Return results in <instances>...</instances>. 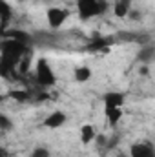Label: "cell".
Segmentation results:
<instances>
[{"instance_id":"9c48e42d","label":"cell","mask_w":155,"mask_h":157,"mask_svg":"<svg viewBox=\"0 0 155 157\" xmlns=\"http://www.w3.org/2000/svg\"><path fill=\"white\" fill-rule=\"evenodd\" d=\"M113 42H115L113 37H97V39H93V42L88 46V49L89 51H108V48Z\"/></svg>"},{"instance_id":"277c9868","label":"cell","mask_w":155,"mask_h":157,"mask_svg":"<svg viewBox=\"0 0 155 157\" xmlns=\"http://www.w3.org/2000/svg\"><path fill=\"white\" fill-rule=\"evenodd\" d=\"M46 15H47V24H49L53 29H57V28H60V26L64 24V20L70 17V11L60 9V7H49Z\"/></svg>"},{"instance_id":"ba28073f","label":"cell","mask_w":155,"mask_h":157,"mask_svg":"<svg viewBox=\"0 0 155 157\" xmlns=\"http://www.w3.org/2000/svg\"><path fill=\"white\" fill-rule=\"evenodd\" d=\"M68 121V115L60 110H55L53 113H49L47 117L44 119V126L46 128H60L64 122Z\"/></svg>"},{"instance_id":"9a60e30c","label":"cell","mask_w":155,"mask_h":157,"mask_svg":"<svg viewBox=\"0 0 155 157\" xmlns=\"http://www.w3.org/2000/svg\"><path fill=\"white\" fill-rule=\"evenodd\" d=\"M73 78L77 82H88L91 78V70L88 66H78V68H75V71H73Z\"/></svg>"},{"instance_id":"7a4b0ae2","label":"cell","mask_w":155,"mask_h":157,"mask_svg":"<svg viewBox=\"0 0 155 157\" xmlns=\"http://www.w3.org/2000/svg\"><path fill=\"white\" fill-rule=\"evenodd\" d=\"M77 9L78 17L82 20H88L91 17H99L108 9L106 0H77Z\"/></svg>"},{"instance_id":"d4e9b609","label":"cell","mask_w":155,"mask_h":157,"mask_svg":"<svg viewBox=\"0 0 155 157\" xmlns=\"http://www.w3.org/2000/svg\"><path fill=\"white\" fill-rule=\"evenodd\" d=\"M4 101H6V95H2V93H0V104H2Z\"/></svg>"},{"instance_id":"44dd1931","label":"cell","mask_w":155,"mask_h":157,"mask_svg":"<svg viewBox=\"0 0 155 157\" xmlns=\"http://www.w3.org/2000/svg\"><path fill=\"white\" fill-rule=\"evenodd\" d=\"M93 141H97V144H99V146H102V148L108 144V137H106L104 133H99V135H95V139H93Z\"/></svg>"},{"instance_id":"52a82bcc","label":"cell","mask_w":155,"mask_h":157,"mask_svg":"<svg viewBox=\"0 0 155 157\" xmlns=\"http://www.w3.org/2000/svg\"><path fill=\"white\" fill-rule=\"evenodd\" d=\"M102 101H104V108H120L124 104L126 97L120 91H110V93H104Z\"/></svg>"},{"instance_id":"3957f363","label":"cell","mask_w":155,"mask_h":157,"mask_svg":"<svg viewBox=\"0 0 155 157\" xmlns=\"http://www.w3.org/2000/svg\"><path fill=\"white\" fill-rule=\"evenodd\" d=\"M35 80H37V84L42 86V88H49V86H53V84L57 82L55 73H53V70L49 68V64H47L46 59H39V62H37Z\"/></svg>"},{"instance_id":"7c38bea8","label":"cell","mask_w":155,"mask_h":157,"mask_svg":"<svg viewBox=\"0 0 155 157\" xmlns=\"http://www.w3.org/2000/svg\"><path fill=\"white\" fill-rule=\"evenodd\" d=\"M130 9H131V0H115L113 4V15L117 18H126Z\"/></svg>"},{"instance_id":"8992f818","label":"cell","mask_w":155,"mask_h":157,"mask_svg":"<svg viewBox=\"0 0 155 157\" xmlns=\"http://www.w3.org/2000/svg\"><path fill=\"white\" fill-rule=\"evenodd\" d=\"M131 157H155V150L150 143H135L130 148Z\"/></svg>"},{"instance_id":"e0dca14e","label":"cell","mask_w":155,"mask_h":157,"mask_svg":"<svg viewBox=\"0 0 155 157\" xmlns=\"http://www.w3.org/2000/svg\"><path fill=\"white\" fill-rule=\"evenodd\" d=\"M104 113H106V119L112 126H115L117 122L122 117V110L120 108H104Z\"/></svg>"},{"instance_id":"7402d4cb","label":"cell","mask_w":155,"mask_h":157,"mask_svg":"<svg viewBox=\"0 0 155 157\" xmlns=\"http://www.w3.org/2000/svg\"><path fill=\"white\" fill-rule=\"evenodd\" d=\"M126 17H130L131 20H137V18L141 17V13H139V11H133V9H130V13H128Z\"/></svg>"},{"instance_id":"8fae6325","label":"cell","mask_w":155,"mask_h":157,"mask_svg":"<svg viewBox=\"0 0 155 157\" xmlns=\"http://www.w3.org/2000/svg\"><path fill=\"white\" fill-rule=\"evenodd\" d=\"M11 17H13L11 6H9L6 0H0V33L6 29V26H7V22L11 20Z\"/></svg>"},{"instance_id":"2e32d148","label":"cell","mask_w":155,"mask_h":157,"mask_svg":"<svg viewBox=\"0 0 155 157\" xmlns=\"http://www.w3.org/2000/svg\"><path fill=\"white\" fill-rule=\"evenodd\" d=\"M7 97L17 101V102H26V101L31 99V91H28V90H11L7 93Z\"/></svg>"},{"instance_id":"4fadbf2b","label":"cell","mask_w":155,"mask_h":157,"mask_svg":"<svg viewBox=\"0 0 155 157\" xmlns=\"http://www.w3.org/2000/svg\"><path fill=\"white\" fill-rule=\"evenodd\" d=\"M155 57V48L152 44H144V46H141V51H139V60L142 62V64H150L152 60H153Z\"/></svg>"},{"instance_id":"cb8c5ba5","label":"cell","mask_w":155,"mask_h":157,"mask_svg":"<svg viewBox=\"0 0 155 157\" xmlns=\"http://www.w3.org/2000/svg\"><path fill=\"white\" fill-rule=\"evenodd\" d=\"M141 73H142V75H148V66H146V64L141 66Z\"/></svg>"},{"instance_id":"5b68a950","label":"cell","mask_w":155,"mask_h":157,"mask_svg":"<svg viewBox=\"0 0 155 157\" xmlns=\"http://www.w3.org/2000/svg\"><path fill=\"white\" fill-rule=\"evenodd\" d=\"M2 35H4V39L17 40V42L26 44V46H31V44H33V37H31L28 31H22V29H13V28H9V29L2 31Z\"/></svg>"},{"instance_id":"5bb4252c","label":"cell","mask_w":155,"mask_h":157,"mask_svg":"<svg viewBox=\"0 0 155 157\" xmlns=\"http://www.w3.org/2000/svg\"><path fill=\"white\" fill-rule=\"evenodd\" d=\"M95 135L97 133H95L91 124H82V128H80V141H82V144H89L95 139Z\"/></svg>"},{"instance_id":"ac0fdd59","label":"cell","mask_w":155,"mask_h":157,"mask_svg":"<svg viewBox=\"0 0 155 157\" xmlns=\"http://www.w3.org/2000/svg\"><path fill=\"white\" fill-rule=\"evenodd\" d=\"M0 130H2V132L13 130V121L7 117V115H4V113H0Z\"/></svg>"},{"instance_id":"603a6c76","label":"cell","mask_w":155,"mask_h":157,"mask_svg":"<svg viewBox=\"0 0 155 157\" xmlns=\"http://www.w3.org/2000/svg\"><path fill=\"white\" fill-rule=\"evenodd\" d=\"M0 157H9V152L6 148H2V146H0Z\"/></svg>"},{"instance_id":"ffe728a7","label":"cell","mask_w":155,"mask_h":157,"mask_svg":"<svg viewBox=\"0 0 155 157\" xmlns=\"http://www.w3.org/2000/svg\"><path fill=\"white\" fill-rule=\"evenodd\" d=\"M31 157H51V154H49L47 148H44V146H37V148L31 152Z\"/></svg>"},{"instance_id":"6da1fadb","label":"cell","mask_w":155,"mask_h":157,"mask_svg":"<svg viewBox=\"0 0 155 157\" xmlns=\"http://www.w3.org/2000/svg\"><path fill=\"white\" fill-rule=\"evenodd\" d=\"M0 55H4V57H7V59H11L13 62L18 64V60L24 55H29V46L11 39H4L0 42Z\"/></svg>"},{"instance_id":"30bf717a","label":"cell","mask_w":155,"mask_h":157,"mask_svg":"<svg viewBox=\"0 0 155 157\" xmlns=\"http://www.w3.org/2000/svg\"><path fill=\"white\" fill-rule=\"evenodd\" d=\"M15 68H17V62H13L11 59L0 55V77L9 78L13 73H15Z\"/></svg>"},{"instance_id":"d6986e66","label":"cell","mask_w":155,"mask_h":157,"mask_svg":"<svg viewBox=\"0 0 155 157\" xmlns=\"http://www.w3.org/2000/svg\"><path fill=\"white\" fill-rule=\"evenodd\" d=\"M18 70H20V73H28V70H29V55H24L20 60H18Z\"/></svg>"},{"instance_id":"484cf974","label":"cell","mask_w":155,"mask_h":157,"mask_svg":"<svg viewBox=\"0 0 155 157\" xmlns=\"http://www.w3.org/2000/svg\"><path fill=\"white\" fill-rule=\"evenodd\" d=\"M117 157H126V154H122V152H119V154H117Z\"/></svg>"}]
</instances>
